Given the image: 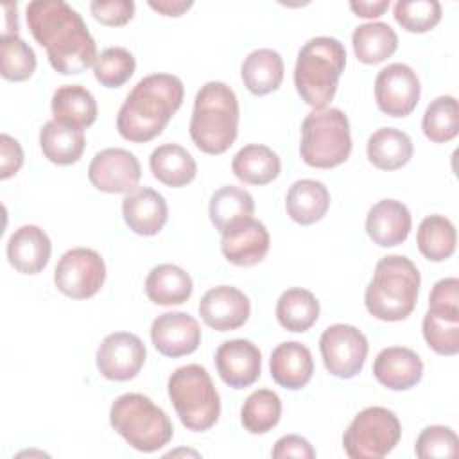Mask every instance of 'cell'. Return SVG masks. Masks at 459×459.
<instances>
[{"mask_svg": "<svg viewBox=\"0 0 459 459\" xmlns=\"http://www.w3.org/2000/svg\"><path fill=\"white\" fill-rule=\"evenodd\" d=\"M32 38L45 47L52 68L63 75L81 74L97 59V45L82 16L63 0H34L25 9Z\"/></svg>", "mask_w": 459, "mask_h": 459, "instance_id": "1", "label": "cell"}, {"mask_svg": "<svg viewBox=\"0 0 459 459\" xmlns=\"http://www.w3.org/2000/svg\"><path fill=\"white\" fill-rule=\"evenodd\" d=\"M185 86L172 74L142 77L118 109V134L134 143H145L156 138L181 108Z\"/></svg>", "mask_w": 459, "mask_h": 459, "instance_id": "2", "label": "cell"}, {"mask_svg": "<svg viewBox=\"0 0 459 459\" xmlns=\"http://www.w3.org/2000/svg\"><path fill=\"white\" fill-rule=\"evenodd\" d=\"M240 108L235 91L222 81H208L194 99L190 138L206 154L226 152L238 134Z\"/></svg>", "mask_w": 459, "mask_h": 459, "instance_id": "3", "label": "cell"}, {"mask_svg": "<svg viewBox=\"0 0 459 459\" xmlns=\"http://www.w3.org/2000/svg\"><path fill=\"white\" fill-rule=\"evenodd\" d=\"M420 271L403 255L382 256L364 292L368 312L380 321H403L416 307Z\"/></svg>", "mask_w": 459, "mask_h": 459, "instance_id": "4", "label": "cell"}, {"mask_svg": "<svg viewBox=\"0 0 459 459\" xmlns=\"http://www.w3.org/2000/svg\"><path fill=\"white\" fill-rule=\"evenodd\" d=\"M346 66V48L337 38H310L298 52L294 86L305 104L323 109L333 99Z\"/></svg>", "mask_w": 459, "mask_h": 459, "instance_id": "5", "label": "cell"}, {"mask_svg": "<svg viewBox=\"0 0 459 459\" xmlns=\"http://www.w3.org/2000/svg\"><path fill=\"white\" fill-rule=\"evenodd\" d=\"M109 423L129 446L145 454L163 448L174 436L167 412L142 393H124L115 398Z\"/></svg>", "mask_w": 459, "mask_h": 459, "instance_id": "6", "label": "cell"}, {"mask_svg": "<svg viewBox=\"0 0 459 459\" xmlns=\"http://www.w3.org/2000/svg\"><path fill=\"white\" fill-rule=\"evenodd\" d=\"M169 398L179 421L192 432L212 429L221 416V396L206 368L186 364L169 377Z\"/></svg>", "mask_w": 459, "mask_h": 459, "instance_id": "7", "label": "cell"}, {"mask_svg": "<svg viewBox=\"0 0 459 459\" xmlns=\"http://www.w3.org/2000/svg\"><path fill=\"white\" fill-rule=\"evenodd\" d=\"M301 160L314 169H332L351 154V133L346 113L339 108L312 109L301 122Z\"/></svg>", "mask_w": 459, "mask_h": 459, "instance_id": "8", "label": "cell"}, {"mask_svg": "<svg viewBox=\"0 0 459 459\" xmlns=\"http://www.w3.org/2000/svg\"><path fill=\"white\" fill-rule=\"evenodd\" d=\"M398 416L380 405L362 409L342 434V448L351 459H382L400 441Z\"/></svg>", "mask_w": 459, "mask_h": 459, "instance_id": "9", "label": "cell"}, {"mask_svg": "<svg viewBox=\"0 0 459 459\" xmlns=\"http://www.w3.org/2000/svg\"><path fill=\"white\" fill-rule=\"evenodd\" d=\"M106 281V264L102 256L90 247H72L59 258L54 269L57 290L72 299L95 296Z\"/></svg>", "mask_w": 459, "mask_h": 459, "instance_id": "10", "label": "cell"}, {"mask_svg": "<svg viewBox=\"0 0 459 459\" xmlns=\"http://www.w3.org/2000/svg\"><path fill=\"white\" fill-rule=\"evenodd\" d=\"M319 350L326 371L337 378L357 377L368 357V339L353 325L335 323L319 337Z\"/></svg>", "mask_w": 459, "mask_h": 459, "instance_id": "11", "label": "cell"}, {"mask_svg": "<svg viewBox=\"0 0 459 459\" xmlns=\"http://www.w3.org/2000/svg\"><path fill=\"white\" fill-rule=\"evenodd\" d=\"M420 95V79L409 65L391 63L377 74L375 100L382 113L389 117H407L416 109Z\"/></svg>", "mask_w": 459, "mask_h": 459, "instance_id": "12", "label": "cell"}, {"mask_svg": "<svg viewBox=\"0 0 459 459\" xmlns=\"http://www.w3.org/2000/svg\"><path fill=\"white\" fill-rule=\"evenodd\" d=\"M147 350L143 341L131 332H113L97 348L95 362L99 373L115 382L134 378L145 364Z\"/></svg>", "mask_w": 459, "mask_h": 459, "instance_id": "13", "label": "cell"}, {"mask_svg": "<svg viewBox=\"0 0 459 459\" xmlns=\"http://www.w3.org/2000/svg\"><path fill=\"white\" fill-rule=\"evenodd\" d=\"M142 178L138 158L122 147H108L99 151L88 167L90 183L106 194H129Z\"/></svg>", "mask_w": 459, "mask_h": 459, "instance_id": "14", "label": "cell"}, {"mask_svg": "<svg viewBox=\"0 0 459 459\" xmlns=\"http://www.w3.org/2000/svg\"><path fill=\"white\" fill-rule=\"evenodd\" d=\"M221 235V251L224 258L238 267L260 264L271 246L267 228L253 217L237 221Z\"/></svg>", "mask_w": 459, "mask_h": 459, "instance_id": "15", "label": "cell"}, {"mask_svg": "<svg viewBox=\"0 0 459 459\" xmlns=\"http://www.w3.org/2000/svg\"><path fill=\"white\" fill-rule=\"evenodd\" d=\"M215 368L226 385L244 389L260 378L262 353L247 339L224 341L215 351Z\"/></svg>", "mask_w": 459, "mask_h": 459, "instance_id": "16", "label": "cell"}, {"mask_svg": "<svg viewBox=\"0 0 459 459\" xmlns=\"http://www.w3.org/2000/svg\"><path fill=\"white\" fill-rule=\"evenodd\" d=\"M201 319L217 332L240 328L251 316L249 298L231 285L208 289L199 301Z\"/></svg>", "mask_w": 459, "mask_h": 459, "instance_id": "17", "label": "cell"}, {"mask_svg": "<svg viewBox=\"0 0 459 459\" xmlns=\"http://www.w3.org/2000/svg\"><path fill=\"white\" fill-rule=\"evenodd\" d=\"M151 341L165 357L190 355L201 344V326L186 312H163L151 325Z\"/></svg>", "mask_w": 459, "mask_h": 459, "instance_id": "18", "label": "cell"}, {"mask_svg": "<svg viewBox=\"0 0 459 459\" xmlns=\"http://www.w3.org/2000/svg\"><path fill=\"white\" fill-rule=\"evenodd\" d=\"M122 215L133 233L152 237L167 224L169 206L160 192L149 186H138L122 199Z\"/></svg>", "mask_w": 459, "mask_h": 459, "instance_id": "19", "label": "cell"}, {"mask_svg": "<svg viewBox=\"0 0 459 459\" xmlns=\"http://www.w3.org/2000/svg\"><path fill=\"white\" fill-rule=\"evenodd\" d=\"M373 375L378 384L391 391H407L421 380L423 362L411 348L389 346L375 357Z\"/></svg>", "mask_w": 459, "mask_h": 459, "instance_id": "20", "label": "cell"}, {"mask_svg": "<svg viewBox=\"0 0 459 459\" xmlns=\"http://www.w3.org/2000/svg\"><path fill=\"white\" fill-rule=\"evenodd\" d=\"M412 228L409 208L396 199H382L375 203L366 217V231L380 247H394L402 244Z\"/></svg>", "mask_w": 459, "mask_h": 459, "instance_id": "21", "label": "cell"}, {"mask_svg": "<svg viewBox=\"0 0 459 459\" xmlns=\"http://www.w3.org/2000/svg\"><path fill=\"white\" fill-rule=\"evenodd\" d=\"M7 260L22 274L41 273L52 255L48 235L36 224H23L7 240Z\"/></svg>", "mask_w": 459, "mask_h": 459, "instance_id": "22", "label": "cell"}, {"mask_svg": "<svg viewBox=\"0 0 459 459\" xmlns=\"http://www.w3.org/2000/svg\"><path fill=\"white\" fill-rule=\"evenodd\" d=\"M269 369L273 380L280 387L298 391L310 382L314 375V359L305 344L287 341L271 351Z\"/></svg>", "mask_w": 459, "mask_h": 459, "instance_id": "23", "label": "cell"}, {"mask_svg": "<svg viewBox=\"0 0 459 459\" xmlns=\"http://www.w3.org/2000/svg\"><path fill=\"white\" fill-rule=\"evenodd\" d=\"M330 208V192L317 179L294 181L285 197L287 215L303 226L321 221Z\"/></svg>", "mask_w": 459, "mask_h": 459, "instance_id": "24", "label": "cell"}, {"mask_svg": "<svg viewBox=\"0 0 459 459\" xmlns=\"http://www.w3.org/2000/svg\"><path fill=\"white\" fill-rule=\"evenodd\" d=\"M54 120L86 129L97 120V100L90 90L81 84L59 86L50 100Z\"/></svg>", "mask_w": 459, "mask_h": 459, "instance_id": "25", "label": "cell"}, {"mask_svg": "<svg viewBox=\"0 0 459 459\" xmlns=\"http://www.w3.org/2000/svg\"><path fill=\"white\" fill-rule=\"evenodd\" d=\"M192 290L190 274L174 264L154 265L145 278V294L154 305H181L192 296Z\"/></svg>", "mask_w": 459, "mask_h": 459, "instance_id": "26", "label": "cell"}, {"mask_svg": "<svg viewBox=\"0 0 459 459\" xmlns=\"http://www.w3.org/2000/svg\"><path fill=\"white\" fill-rule=\"evenodd\" d=\"M149 167L160 183L172 188L188 185L197 174V163L194 156L178 143L158 145L149 156Z\"/></svg>", "mask_w": 459, "mask_h": 459, "instance_id": "27", "label": "cell"}, {"mask_svg": "<svg viewBox=\"0 0 459 459\" xmlns=\"http://www.w3.org/2000/svg\"><path fill=\"white\" fill-rule=\"evenodd\" d=\"M231 170L246 185H267L280 176V156L267 145L247 143L231 160Z\"/></svg>", "mask_w": 459, "mask_h": 459, "instance_id": "28", "label": "cell"}, {"mask_svg": "<svg viewBox=\"0 0 459 459\" xmlns=\"http://www.w3.org/2000/svg\"><path fill=\"white\" fill-rule=\"evenodd\" d=\"M240 77L253 95L276 91L283 81V59L273 48H256L246 56Z\"/></svg>", "mask_w": 459, "mask_h": 459, "instance_id": "29", "label": "cell"}, {"mask_svg": "<svg viewBox=\"0 0 459 459\" xmlns=\"http://www.w3.org/2000/svg\"><path fill=\"white\" fill-rule=\"evenodd\" d=\"M414 147L407 133L396 127H380L369 138L366 154L369 163L380 170L402 169L412 158Z\"/></svg>", "mask_w": 459, "mask_h": 459, "instance_id": "30", "label": "cell"}, {"mask_svg": "<svg viewBox=\"0 0 459 459\" xmlns=\"http://www.w3.org/2000/svg\"><path fill=\"white\" fill-rule=\"evenodd\" d=\"M39 147L48 161L56 165H72L81 160L86 138L81 129L52 118L39 131Z\"/></svg>", "mask_w": 459, "mask_h": 459, "instance_id": "31", "label": "cell"}, {"mask_svg": "<svg viewBox=\"0 0 459 459\" xmlns=\"http://www.w3.org/2000/svg\"><path fill=\"white\" fill-rule=\"evenodd\" d=\"M351 45L360 63L378 65L396 52L398 36L394 29L384 22H368L355 27Z\"/></svg>", "mask_w": 459, "mask_h": 459, "instance_id": "32", "label": "cell"}, {"mask_svg": "<svg viewBox=\"0 0 459 459\" xmlns=\"http://www.w3.org/2000/svg\"><path fill=\"white\" fill-rule=\"evenodd\" d=\"M317 317L319 301L310 290L292 287L280 294L276 301V319L285 330L303 333L317 321Z\"/></svg>", "mask_w": 459, "mask_h": 459, "instance_id": "33", "label": "cell"}, {"mask_svg": "<svg viewBox=\"0 0 459 459\" xmlns=\"http://www.w3.org/2000/svg\"><path fill=\"white\" fill-rule=\"evenodd\" d=\"M420 253L430 262H443L455 253L457 233L454 222L445 215H427L416 233Z\"/></svg>", "mask_w": 459, "mask_h": 459, "instance_id": "34", "label": "cell"}, {"mask_svg": "<svg viewBox=\"0 0 459 459\" xmlns=\"http://www.w3.org/2000/svg\"><path fill=\"white\" fill-rule=\"evenodd\" d=\"M208 213H210V221L215 226V230L219 233H222L237 221L253 217L255 201L247 190H244L240 186L226 185L212 194L210 204H208Z\"/></svg>", "mask_w": 459, "mask_h": 459, "instance_id": "35", "label": "cell"}, {"mask_svg": "<svg viewBox=\"0 0 459 459\" xmlns=\"http://www.w3.org/2000/svg\"><path fill=\"white\" fill-rule=\"evenodd\" d=\"M421 330L429 348L436 353L446 357L459 353V310L429 308Z\"/></svg>", "mask_w": 459, "mask_h": 459, "instance_id": "36", "label": "cell"}, {"mask_svg": "<svg viewBox=\"0 0 459 459\" xmlns=\"http://www.w3.org/2000/svg\"><path fill=\"white\" fill-rule=\"evenodd\" d=\"M281 418V400L273 389L253 391L242 409L240 421L249 434H265L278 425Z\"/></svg>", "mask_w": 459, "mask_h": 459, "instance_id": "37", "label": "cell"}, {"mask_svg": "<svg viewBox=\"0 0 459 459\" xmlns=\"http://www.w3.org/2000/svg\"><path fill=\"white\" fill-rule=\"evenodd\" d=\"M423 134L434 143H445L459 133V106L455 97L439 95L429 102L421 118Z\"/></svg>", "mask_w": 459, "mask_h": 459, "instance_id": "38", "label": "cell"}, {"mask_svg": "<svg viewBox=\"0 0 459 459\" xmlns=\"http://www.w3.org/2000/svg\"><path fill=\"white\" fill-rule=\"evenodd\" d=\"M36 54L18 34H2L0 74L13 82L27 81L36 70Z\"/></svg>", "mask_w": 459, "mask_h": 459, "instance_id": "39", "label": "cell"}, {"mask_svg": "<svg viewBox=\"0 0 459 459\" xmlns=\"http://www.w3.org/2000/svg\"><path fill=\"white\" fill-rule=\"evenodd\" d=\"M136 68L134 56L124 47L104 48L93 65L95 79L106 88H120L126 84Z\"/></svg>", "mask_w": 459, "mask_h": 459, "instance_id": "40", "label": "cell"}, {"mask_svg": "<svg viewBox=\"0 0 459 459\" xmlns=\"http://www.w3.org/2000/svg\"><path fill=\"white\" fill-rule=\"evenodd\" d=\"M441 4L437 0H398L393 7L394 20L409 32H427L441 20Z\"/></svg>", "mask_w": 459, "mask_h": 459, "instance_id": "41", "label": "cell"}, {"mask_svg": "<svg viewBox=\"0 0 459 459\" xmlns=\"http://www.w3.org/2000/svg\"><path fill=\"white\" fill-rule=\"evenodd\" d=\"M457 434L445 425L425 427L414 445V452L420 459L432 457H455L457 455Z\"/></svg>", "mask_w": 459, "mask_h": 459, "instance_id": "42", "label": "cell"}, {"mask_svg": "<svg viewBox=\"0 0 459 459\" xmlns=\"http://www.w3.org/2000/svg\"><path fill=\"white\" fill-rule=\"evenodd\" d=\"M90 11L97 22L109 27H120L131 22L134 16L133 0H95L90 4Z\"/></svg>", "mask_w": 459, "mask_h": 459, "instance_id": "43", "label": "cell"}, {"mask_svg": "<svg viewBox=\"0 0 459 459\" xmlns=\"http://www.w3.org/2000/svg\"><path fill=\"white\" fill-rule=\"evenodd\" d=\"M23 165V151L16 138L0 134V179L13 178Z\"/></svg>", "mask_w": 459, "mask_h": 459, "instance_id": "44", "label": "cell"}, {"mask_svg": "<svg viewBox=\"0 0 459 459\" xmlns=\"http://www.w3.org/2000/svg\"><path fill=\"white\" fill-rule=\"evenodd\" d=\"M429 308L459 310V280L443 278L436 281L429 296Z\"/></svg>", "mask_w": 459, "mask_h": 459, "instance_id": "45", "label": "cell"}, {"mask_svg": "<svg viewBox=\"0 0 459 459\" xmlns=\"http://www.w3.org/2000/svg\"><path fill=\"white\" fill-rule=\"evenodd\" d=\"M273 457L281 459V457H301V459H314L316 457V450L312 448V445L298 436V434H287L283 437H280L271 452Z\"/></svg>", "mask_w": 459, "mask_h": 459, "instance_id": "46", "label": "cell"}, {"mask_svg": "<svg viewBox=\"0 0 459 459\" xmlns=\"http://www.w3.org/2000/svg\"><path fill=\"white\" fill-rule=\"evenodd\" d=\"M194 5L192 0H149V7L161 16H181Z\"/></svg>", "mask_w": 459, "mask_h": 459, "instance_id": "47", "label": "cell"}, {"mask_svg": "<svg viewBox=\"0 0 459 459\" xmlns=\"http://www.w3.org/2000/svg\"><path fill=\"white\" fill-rule=\"evenodd\" d=\"M387 7H389V0L350 2V9L355 13V16H360V18H378L387 11Z\"/></svg>", "mask_w": 459, "mask_h": 459, "instance_id": "48", "label": "cell"}, {"mask_svg": "<svg viewBox=\"0 0 459 459\" xmlns=\"http://www.w3.org/2000/svg\"><path fill=\"white\" fill-rule=\"evenodd\" d=\"M5 11V30L4 34H16L18 32V16H16V4H4Z\"/></svg>", "mask_w": 459, "mask_h": 459, "instance_id": "49", "label": "cell"}]
</instances>
